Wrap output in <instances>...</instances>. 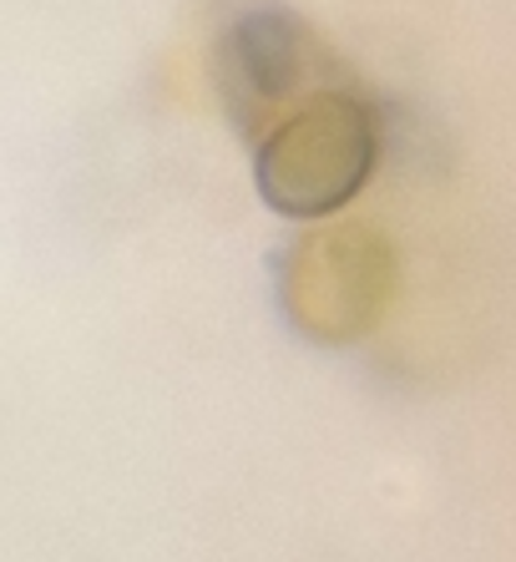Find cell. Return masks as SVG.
<instances>
[{"label":"cell","mask_w":516,"mask_h":562,"mask_svg":"<svg viewBox=\"0 0 516 562\" xmlns=\"http://www.w3.org/2000/svg\"><path fill=\"white\" fill-rule=\"evenodd\" d=\"M370 172V132L345 102H324L289 122L279 143L263 153V193L273 209L319 213L335 209L349 188Z\"/></svg>","instance_id":"obj_1"}]
</instances>
